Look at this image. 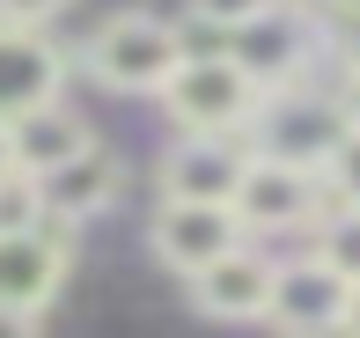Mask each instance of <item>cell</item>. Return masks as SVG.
<instances>
[{
  "label": "cell",
  "instance_id": "6da1fadb",
  "mask_svg": "<svg viewBox=\"0 0 360 338\" xmlns=\"http://www.w3.org/2000/svg\"><path fill=\"white\" fill-rule=\"evenodd\" d=\"M257 96L265 89H257L228 52H184L176 74L162 82V110L184 125V140H236V133H250Z\"/></svg>",
  "mask_w": 360,
  "mask_h": 338
},
{
  "label": "cell",
  "instance_id": "7a4b0ae2",
  "mask_svg": "<svg viewBox=\"0 0 360 338\" xmlns=\"http://www.w3.org/2000/svg\"><path fill=\"white\" fill-rule=\"evenodd\" d=\"M81 59H89L96 82L118 89V96H162V82H169L176 59H184V30H169L162 15L125 8V15H110V22L89 37Z\"/></svg>",
  "mask_w": 360,
  "mask_h": 338
},
{
  "label": "cell",
  "instance_id": "3957f363",
  "mask_svg": "<svg viewBox=\"0 0 360 338\" xmlns=\"http://www.w3.org/2000/svg\"><path fill=\"white\" fill-rule=\"evenodd\" d=\"M250 133H257V155L265 162H287V169H316L331 162V148L353 133L346 125V110H338V96H309V89H265L257 96V118H250Z\"/></svg>",
  "mask_w": 360,
  "mask_h": 338
},
{
  "label": "cell",
  "instance_id": "277c9868",
  "mask_svg": "<svg viewBox=\"0 0 360 338\" xmlns=\"http://www.w3.org/2000/svg\"><path fill=\"white\" fill-rule=\"evenodd\" d=\"M331 206H338V199L323 191L316 169H287V162L250 155V162H243L236 199H228V214L243 221V235H287V228H316Z\"/></svg>",
  "mask_w": 360,
  "mask_h": 338
},
{
  "label": "cell",
  "instance_id": "5b68a950",
  "mask_svg": "<svg viewBox=\"0 0 360 338\" xmlns=\"http://www.w3.org/2000/svg\"><path fill=\"white\" fill-rule=\"evenodd\" d=\"M265 324H280L287 338L346 331V324H353V280H338L323 257H280V265H272Z\"/></svg>",
  "mask_w": 360,
  "mask_h": 338
},
{
  "label": "cell",
  "instance_id": "8992f818",
  "mask_svg": "<svg viewBox=\"0 0 360 338\" xmlns=\"http://www.w3.org/2000/svg\"><path fill=\"white\" fill-rule=\"evenodd\" d=\"M59 287H67V228L59 221L0 228V309L37 316Z\"/></svg>",
  "mask_w": 360,
  "mask_h": 338
},
{
  "label": "cell",
  "instance_id": "52a82bcc",
  "mask_svg": "<svg viewBox=\"0 0 360 338\" xmlns=\"http://www.w3.org/2000/svg\"><path fill=\"white\" fill-rule=\"evenodd\" d=\"M59 89H67V52L44 30L0 22V125H22L30 110L59 103Z\"/></svg>",
  "mask_w": 360,
  "mask_h": 338
},
{
  "label": "cell",
  "instance_id": "ba28073f",
  "mask_svg": "<svg viewBox=\"0 0 360 338\" xmlns=\"http://www.w3.org/2000/svg\"><path fill=\"white\" fill-rule=\"evenodd\" d=\"M309 37H316V30H309V15H302V8H287V0H272L257 22L228 30V44H221V52L236 59V67L250 74L257 89H287L294 74L309 67Z\"/></svg>",
  "mask_w": 360,
  "mask_h": 338
},
{
  "label": "cell",
  "instance_id": "9c48e42d",
  "mask_svg": "<svg viewBox=\"0 0 360 338\" xmlns=\"http://www.w3.org/2000/svg\"><path fill=\"white\" fill-rule=\"evenodd\" d=\"M272 265H280V257H265L243 235L228 257H214L206 272H191V309L214 316V324H257L265 301H272Z\"/></svg>",
  "mask_w": 360,
  "mask_h": 338
},
{
  "label": "cell",
  "instance_id": "30bf717a",
  "mask_svg": "<svg viewBox=\"0 0 360 338\" xmlns=\"http://www.w3.org/2000/svg\"><path fill=\"white\" fill-rule=\"evenodd\" d=\"M30 191H37V214H52L67 228V221H89V214H103L118 199L125 169H118V155L103 140H81V155H67V162L44 169V176H30Z\"/></svg>",
  "mask_w": 360,
  "mask_h": 338
},
{
  "label": "cell",
  "instance_id": "8fae6325",
  "mask_svg": "<svg viewBox=\"0 0 360 338\" xmlns=\"http://www.w3.org/2000/svg\"><path fill=\"white\" fill-rule=\"evenodd\" d=\"M243 243V221L228 214V206H184V199H162V214H155V257L169 272H206L214 257H228Z\"/></svg>",
  "mask_w": 360,
  "mask_h": 338
},
{
  "label": "cell",
  "instance_id": "7c38bea8",
  "mask_svg": "<svg viewBox=\"0 0 360 338\" xmlns=\"http://www.w3.org/2000/svg\"><path fill=\"white\" fill-rule=\"evenodd\" d=\"M243 162L250 155L236 140H176L162 155V199H184V206H228L243 184Z\"/></svg>",
  "mask_w": 360,
  "mask_h": 338
},
{
  "label": "cell",
  "instance_id": "4fadbf2b",
  "mask_svg": "<svg viewBox=\"0 0 360 338\" xmlns=\"http://www.w3.org/2000/svg\"><path fill=\"white\" fill-rule=\"evenodd\" d=\"M81 140H89V125H81L67 103H44V110H30L22 125H8L15 176H44V169H59L67 155H81Z\"/></svg>",
  "mask_w": 360,
  "mask_h": 338
},
{
  "label": "cell",
  "instance_id": "5bb4252c",
  "mask_svg": "<svg viewBox=\"0 0 360 338\" xmlns=\"http://www.w3.org/2000/svg\"><path fill=\"white\" fill-rule=\"evenodd\" d=\"M309 257H323L338 280L360 287V206H331V214L316 221V250Z\"/></svg>",
  "mask_w": 360,
  "mask_h": 338
},
{
  "label": "cell",
  "instance_id": "9a60e30c",
  "mask_svg": "<svg viewBox=\"0 0 360 338\" xmlns=\"http://www.w3.org/2000/svg\"><path fill=\"white\" fill-rule=\"evenodd\" d=\"M323 191H331L338 206H360V133H346L331 148V162H323Z\"/></svg>",
  "mask_w": 360,
  "mask_h": 338
},
{
  "label": "cell",
  "instance_id": "2e32d148",
  "mask_svg": "<svg viewBox=\"0 0 360 338\" xmlns=\"http://www.w3.org/2000/svg\"><path fill=\"white\" fill-rule=\"evenodd\" d=\"M272 0H191V15L199 22H214V30H243V22H257Z\"/></svg>",
  "mask_w": 360,
  "mask_h": 338
},
{
  "label": "cell",
  "instance_id": "e0dca14e",
  "mask_svg": "<svg viewBox=\"0 0 360 338\" xmlns=\"http://www.w3.org/2000/svg\"><path fill=\"white\" fill-rule=\"evenodd\" d=\"M59 8H67V0H0V22H15V30H44Z\"/></svg>",
  "mask_w": 360,
  "mask_h": 338
},
{
  "label": "cell",
  "instance_id": "ac0fdd59",
  "mask_svg": "<svg viewBox=\"0 0 360 338\" xmlns=\"http://www.w3.org/2000/svg\"><path fill=\"white\" fill-rule=\"evenodd\" d=\"M331 96H338V110H346V125L360 133V74H346V82H338Z\"/></svg>",
  "mask_w": 360,
  "mask_h": 338
},
{
  "label": "cell",
  "instance_id": "d6986e66",
  "mask_svg": "<svg viewBox=\"0 0 360 338\" xmlns=\"http://www.w3.org/2000/svg\"><path fill=\"white\" fill-rule=\"evenodd\" d=\"M0 338H44V331H37V316H22V309H0Z\"/></svg>",
  "mask_w": 360,
  "mask_h": 338
},
{
  "label": "cell",
  "instance_id": "ffe728a7",
  "mask_svg": "<svg viewBox=\"0 0 360 338\" xmlns=\"http://www.w3.org/2000/svg\"><path fill=\"white\" fill-rule=\"evenodd\" d=\"M338 52H346V74H360V22H353V37H338Z\"/></svg>",
  "mask_w": 360,
  "mask_h": 338
},
{
  "label": "cell",
  "instance_id": "44dd1931",
  "mask_svg": "<svg viewBox=\"0 0 360 338\" xmlns=\"http://www.w3.org/2000/svg\"><path fill=\"white\" fill-rule=\"evenodd\" d=\"M15 176V155H8V125H0V184Z\"/></svg>",
  "mask_w": 360,
  "mask_h": 338
},
{
  "label": "cell",
  "instance_id": "7402d4cb",
  "mask_svg": "<svg viewBox=\"0 0 360 338\" xmlns=\"http://www.w3.org/2000/svg\"><path fill=\"white\" fill-rule=\"evenodd\" d=\"M323 8H338L346 22H360V0H323Z\"/></svg>",
  "mask_w": 360,
  "mask_h": 338
},
{
  "label": "cell",
  "instance_id": "603a6c76",
  "mask_svg": "<svg viewBox=\"0 0 360 338\" xmlns=\"http://www.w3.org/2000/svg\"><path fill=\"white\" fill-rule=\"evenodd\" d=\"M316 338H360V331H316Z\"/></svg>",
  "mask_w": 360,
  "mask_h": 338
},
{
  "label": "cell",
  "instance_id": "cb8c5ba5",
  "mask_svg": "<svg viewBox=\"0 0 360 338\" xmlns=\"http://www.w3.org/2000/svg\"><path fill=\"white\" fill-rule=\"evenodd\" d=\"M287 8H309V0H287Z\"/></svg>",
  "mask_w": 360,
  "mask_h": 338
}]
</instances>
